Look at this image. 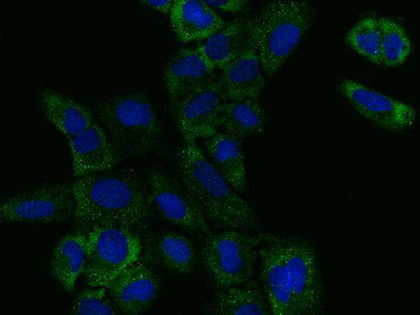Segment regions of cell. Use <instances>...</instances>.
<instances>
[{"instance_id": "1", "label": "cell", "mask_w": 420, "mask_h": 315, "mask_svg": "<svg viewBox=\"0 0 420 315\" xmlns=\"http://www.w3.org/2000/svg\"><path fill=\"white\" fill-rule=\"evenodd\" d=\"M70 187L76 200L74 220L82 232L102 225L136 232L146 228L153 216L150 193L133 170L92 173Z\"/></svg>"}, {"instance_id": "2", "label": "cell", "mask_w": 420, "mask_h": 315, "mask_svg": "<svg viewBox=\"0 0 420 315\" xmlns=\"http://www.w3.org/2000/svg\"><path fill=\"white\" fill-rule=\"evenodd\" d=\"M176 160L181 181L215 227L248 230L258 227L254 210L231 188L195 143L183 144Z\"/></svg>"}, {"instance_id": "3", "label": "cell", "mask_w": 420, "mask_h": 315, "mask_svg": "<svg viewBox=\"0 0 420 315\" xmlns=\"http://www.w3.org/2000/svg\"><path fill=\"white\" fill-rule=\"evenodd\" d=\"M315 8L304 1H274L253 18V39L267 76L286 62L311 26Z\"/></svg>"}, {"instance_id": "4", "label": "cell", "mask_w": 420, "mask_h": 315, "mask_svg": "<svg viewBox=\"0 0 420 315\" xmlns=\"http://www.w3.org/2000/svg\"><path fill=\"white\" fill-rule=\"evenodd\" d=\"M96 117L115 146L130 154L144 155L158 145L162 126L148 96L134 92L97 102Z\"/></svg>"}, {"instance_id": "5", "label": "cell", "mask_w": 420, "mask_h": 315, "mask_svg": "<svg viewBox=\"0 0 420 315\" xmlns=\"http://www.w3.org/2000/svg\"><path fill=\"white\" fill-rule=\"evenodd\" d=\"M203 265L221 290L248 281L257 257L260 237L237 230L197 233Z\"/></svg>"}, {"instance_id": "6", "label": "cell", "mask_w": 420, "mask_h": 315, "mask_svg": "<svg viewBox=\"0 0 420 315\" xmlns=\"http://www.w3.org/2000/svg\"><path fill=\"white\" fill-rule=\"evenodd\" d=\"M142 241L136 232L116 225L92 227L86 241L84 274L88 285L105 287L139 260Z\"/></svg>"}, {"instance_id": "7", "label": "cell", "mask_w": 420, "mask_h": 315, "mask_svg": "<svg viewBox=\"0 0 420 315\" xmlns=\"http://www.w3.org/2000/svg\"><path fill=\"white\" fill-rule=\"evenodd\" d=\"M288 274L294 315H314L322 311V289L316 250L296 237L274 235Z\"/></svg>"}, {"instance_id": "8", "label": "cell", "mask_w": 420, "mask_h": 315, "mask_svg": "<svg viewBox=\"0 0 420 315\" xmlns=\"http://www.w3.org/2000/svg\"><path fill=\"white\" fill-rule=\"evenodd\" d=\"M75 208L71 187L46 184L5 200L0 206V217L12 222H64L74 216Z\"/></svg>"}, {"instance_id": "9", "label": "cell", "mask_w": 420, "mask_h": 315, "mask_svg": "<svg viewBox=\"0 0 420 315\" xmlns=\"http://www.w3.org/2000/svg\"><path fill=\"white\" fill-rule=\"evenodd\" d=\"M152 204L169 222L190 231L211 230L206 218L183 181L162 171H152L148 178Z\"/></svg>"}, {"instance_id": "10", "label": "cell", "mask_w": 420, "mask_h": 315, "mask_svg": "<svg viewBox=\"0 0 420 315\" xmlns=\"http://www.w3.org/2000/svg\"><path fill=\"white\" fill-rule=\"evenodd\" d=\"M338 89L361 116L377 127L400 132L412 128L416 122L417 113L412 106L353 80L342 79Z\"/></svg>"}, {"instance_id": "11", "label": "cell", "mask_w": 420, "mask_h": 315, "mask_svg": "<svg viewBox=\"0 0 420 315\" xmlns=\"http://www.w3.org/2000/svg\"><path fill=\"white\" fill-rule=\"evenodd\" d=\"M220 95L216 80L172 104L177 127L186 141L210 138L222 125Z\"/></svg>"}, {"instance_id": "12", "label": "cell", "mask_w": 420, "mask_h": 315, "mask_svg": "<svg viewBox=\"0 0 420 315\" xmlns=\"http://www.w3.org/2000/svg\"><path fill=\"white\" fill-rule=\"evenodd\" d=\"M214 69L197 47L176 52L166 66L163 79L172 104L214 81Z\"/></svg>"}, {"instance_id": "13", "label": "cell", "mask_w": 420, "mask_h": 315, "mask_svg": "<svg viewBox=\"0 0 420 315\" xmlns=\"http://www.w3.org/2000/svg\"><path fill=\"white\" fill-rule=\"evenodd\" d=\"M121 314L136 315L155 300L160 288L156 274L141 263L126 267L106 286Z\"/></svg>"}, {"instance_id": "14", "label": "cell", "mask_w": 420, "mask_h": 315, "mask_svg": "<svg viewBox=\"0 0 420 315\" xmlns=\"http://www.w3.org/2000/svg\"><path fill=\"white\" fill-rule=\"evenodd\" d=\"M68 141L74 176L107 171L120 162L116 146L97 122Z\"/></svg>"}, {"instance_id": "15", "label": "cell", "mask_w": 420, "mask_h": 315, "mask_svg": "<svg viewBox=\"0 0 420 315\" xmlns=\"http://www.w3.org/2000/svg\"><path fill=\"white\" fill-rule=\"evenodd\" d=\"M267 245L260 250L262 260L260 278L271 313L294 315L292 294L283 253L274 234H259Z\"/></svg>"}, {"instance_id": "16", "label": "cell", "mask_w": 420, "mask_h": 315, "mask_svg": "<svg viewBox=\"0 0 420 315\" xmlns=\"http://www.w3.org/2000/svg\"><path fill=\"white\" fill-rule=\"evenodd\" d=\"M139 260L186 274L191 272L196 261L194 246L188 238L173 232L155 234L146 232Z\"/></svg>"}, {"instance_id": "17", "label": "cell", "mask_w": 420, "mask_h": 315, "mask_svg": "<svg viewBox=\"0 0 420 315\" xmlns=\"http://www.w3.org/2000/svg\"><path fill=\"white\" fill-rule=\"evenodd\" d=\"M254 43L242 55L222 69L218 80L220 97L226 101L257 99L265 84Z\"/></svg>"}, {"instance_id": "18", "label": "cell", "mask_w": 420, "mask_h": 315, "mask_svg": "<svg viewBox=\"0 0 420 315\" xmlns=\"http://www.w3.org/2000/svg\"><path fill=\"white\" fill-rule=\"evenodd\" d=\"M170 20L178 39L183 43L208 38L227 23L202 0H174Z\"/></svg>"}, {"instance_id": "19", "label": "cell", "mask_w": 420, "mask_h": 315, "mask_svg": "<svg viewBox=\"0 0 420 315\" xmlns=\"http://www.w3.org/2000/svg\"><path fill=\"white\" fill-rule=\"evenodd\" d=\"M253 44V18L241 16L227 22L197 48L214 68L223 69Z\"/></svg>"}, {"instance_id": "20", "label": "cell", "mask_w": 420, "mask_h": 315, "mask_svg": "<svg viewBox=\"0 0 420 315\" xmlns=\"http://www.w3.org/2000/svg\"><path fill=\"white\" fill-rule=\"evenodd\" d=\"M40 103L46 118L69 139L94 122L92 111L73 99L51 90H44Z\"/></svg>"}, {"instance_id": "21", "label": "cell", "mask_w": 420, "mask_h": 315, "mask_svg": "<svg viewBox=\"0 0 420 315\" xmlns=\"http://www.w3.org/2000/svg\"><path fill=\"white\" fill-rule=\"evenodd\" d=\"M214 166L239 192L246 188L244 154L241 139L227 133H216L204 142Z\"/></svg>"}, {"instance_id": "22", "label": "cell", "mask_w": 420, "mask_h": 315, "mask_svg": "<svg viewBox=\"0 0 420 315\" xmlns=\"http://www.w3.org/2000/svg\"><path fill=\"white\" fill-rule=\"evenodd\" d=\"M88 234L78 231L61 238L55 245L50 261L51 272L57 281L69 293L86 265Z\"/></svg>"}, {"instance_id": "23", "label": "cell", "mask_w": 420, "mask_h": 315, "mask_svg": "<svg viewBox=\"0 0 420 315\" xmlns=\"http://www.w3.org/2000/svg\"><path fill=\"white\" fill-rule=\"evenodd\" d=\"M210 313L216 315L259 314L271 313L262 288L255 281L241 287L231 286L214 295Z\"/></svg>"}, {"instance_id": "24", "label": "cell", "mask_w": 420, "mask_h": 315, "mask_svg": "<svg viewBox=\"0 0 420 315\" xmlns=\"http://www.w3.org/2000/svg\"><path fill=\"white\" fill-rule=\"evenodd\" d=\"M221 118L226 133L241 139L261 133L267 125L266 112L257 99L221 104Z\"/></svg>"}, {"instance_id": "25", "label": "cell", "mask_w": 420, "mask_h": 315, "mask_svg": "<svg viewBox=\"0 0 420 315\" xmlns=\"http://www.w3.org/2000/svg\"><path fill=\"white\" fill-rule=\"evenodd\" d=\"M382 65L396 67L408 58L412 44L404 27L394 20L377 18Z\"/></svg>"}, {"instance_id": "26", "label": "cell", "mask_w": 420, "mask_h": 315, "mask_svg": "<svg viewBox=\"0 0 420 315\" xmlns=\"http://www.w3.org/2000/svg\"><path fill=\"white\" fill-rule=\"evenodd\" d=\"M345 43L372 63L382 65L380 34L377 18L359 20L345 36Z\"/></svg>"}, {"instance_id": "27", "label": "cell", "mask_w": 420, "mask_h": 315, "mask_svg": "<svg viewBox=\"0 0 420 315\" xmlns=\"http://www.w3.org/2000/svg\"><path fill=\"white\" fill-rule=\"evenodd\" d=\"M105 287L96 290L83 289L76 297L71 314H116L121 313L114 301L111 302L106 294Z\"/></svg>"}, {"instance_id": "28", "label": "cell", "mask_w": 420, "mask_h": 315, "mask_svg": "<svg viewBox=\"0 0 420 315\" xmlns=\"http://www.w3.org/2000/svg\"><path fill=\"white\" fill-rule=\"evenodd\" d=\"M210 7L219 8L224 11H229L234 13L240 12L248 13L250 9L248 1L241 0H202Z\"/></svg>"}, {"instance_id": "29", "label": "cell", "mask_w": 420, "mask_h": 315, "mask_svg": "<svg viewBox=\"0 0 420 315\" xmlns=\"http://www.w3.org/2000/svg\"><path fill=\"white\" fill-rule=\"evenodd\" d=\"M142 3L149 6L150 7L155 8L158 10H160L164 13H170L171 9L172 8L174 1L170 0H164V1H158V0H147V1H141Z\"/></svg>"}]
</instances>
